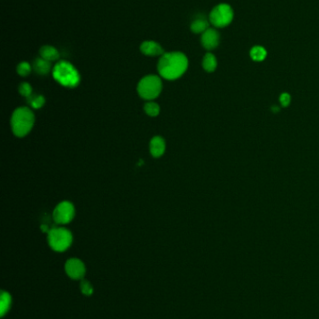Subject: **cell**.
<instances>
[{
	"label": "cell",
	"instance_id": "23",
	"mask_svg": "<svg viewBox=\"0 0 319 319\" xmlns=\"http://www.w3.org/2000/svg\"><path fill=\"white\" fill-rule=\"evenodd\" d=\"M290 100H291V97L288 93H283L280 96V102L283 106H287L290 104Z\"/></svg>",
	"mask_w": 319,
	"mask_h": 319
},
{
	"label": "cell",
	"instance_id": "24",
	"mask_svg": "<svg viewBox=\"0 0 319 319\" xmlns=\"http://www.w3.org/2000/svg\"><path fill=\"white\" fill-rule=\"evenodd\" d=\"M272 111L273 112H277V111H279V107L278 106H272Z\"/></svg>",
	"mask_w": 319,
	"mask_h": 319
},
{
	"label": "cell",
	"instance_id": "9",
	"mask_svg": "<svg viewBox=\"0 0 319 319\" xmlns=\"http://www.w3.org/2000/svg\"><path fill=\"white\" fill-rule=\"evenodd\" d=\"M65 270L67 275L72 279H80L85 273V267L78 258H70L66 262Z\"/></svg>",
	"mask_w": 319,
	"mask_h": 319
},
{
	"label": "cell",
	"instance_id": "10",
	"mask_svg": "<svg viewBox=\"0 0 319 319\" xmlns=\"http://www.w3.org/2000/svg\"><path fill=\"white\" fill-rule=\"evenodd\" d=\"M141 51L147 56H160L164 54L163 48L160 43L153 40L143 42L141 45Z\"/></svg>",
	"mask_w": 319,
	"mask_h": 319
},
{
	"label": "cell",
	"instance_id": "4",
	"mask_svg": "<svg viewBox=\"0 0 319 319\" xmlns=\"http://www.w3.org/2000/svg\"><path fill=\"white\" fill-rule=\"evenodd\" d=\"M162 91V81L159 76L148 75L143 77L138 84V92L145 100L157 98Z\"/></svg>",
	"mask_w": 319,
	"mask_h": 319
},
{
	"label": "cell",
	"instance_id": "19",
	"mask_svg": "<svg viewBox=\"0 0 319 319\" xmlns=\"http://www.w3.org/2000/svg\"><path fill=\"white\" fill-rule=\"evenodd\" d=\"M27 99H28L29 105L33 108H40L45 104V98L42 95H34V94H32Z\"/></svg>",
	"mask_w": 319,
	"mask_h": 319
},
{
	"label": "cell",
	"instance_id": "21",
	"mask_svg": "<svg viewBox=\"0 0 319 319\" xmlns=\"http://www.w3.org/2000/svg\"><path fill=\"white\" fill-rule=\"evenodd\" d=\"M19 92L21 95L25 96V97H30L32 94H33V90H32V87L29 83L27 82H23L20 84L19 86Z\"/></svg>",
	"mask_w": 319,
	"mask_h": 319
},
{
	"label": "cell",
	"instance_id": "8",
	"mask_svg": "<svg viewBox=\"0 0 319 319\" xmlns=\"http://www.w3.org/2000/svg\"><path fill=\"white\" fill-rule=\"evenodd\" d=\"M201 44L202 46L208 50L212 51L218 47L220 42V35L218 31L214 28H208L202 35H201Z\"/></svg>",
	"mask_w": 319,
	"mask_h": 319
},
{
	"label": "cell",
	"instance_id": "12",
	"mask_svg": "<svg viewBox=\"0 0 319 319\" xmlns=\"http://www.w3.org/2000/svg\"><path fill=\"white\" fill-rule=\"evenodd\" d=\"M40 57L49 61V62H53L57 61L60 57L59 51H57L53 46L50 45H44L40 48Z\"/></svg>",
	"mask_w": 319,
	"mask_h": 319
},
{
	"label": "cell",
	"instance_id": "14",
	"mask_svg": "<svg viewBox=\"0 0 319 319\" xmlns=\"http://www.w3.org/2000/svg\"><path fill=\"white\" fill-rule=\"evenodd\" d=\"M191 31L195 34H203L209 27V23L205 18L199 17L195 19L191 24Z\"/></svg>",
	"mask_w": 319,
	"mask_h": 319
},
{
	"label": "cell",
	"instance_id": "22",
	"mask_svg": "<svg viewBox=\"0 0 319 319\" xmlns=\"http://www.w3.org/2000/svg\"><path fill=\"white\" fill-rule=\"evenodd\" d=\"M80 290L82 293L85 294V295H91L93 293V288L90 285V283L87 281H82L80 283Z\"/></svg>",
	"mask_w": 319,
	"mask_h": 319
},
{
	"label": "cell",
	"instance_id": "7",
	"mask_svg": "<svg viewBox=\"0 0 319 319\" xmlns=\"http://www.w3.org/2000/svg\"><path fill=\"white\" fill-rule=\"evenodd\" d=\"M74 216V205L67 201H64L57 204V206L53 210V219L57 224H67L73 219Z\"/></svg>",
	"mask_w": 319,
	"mask_h": 319
},
{
	"label": "cell",
	"instance_id": "11",
	"mask_svg": "<svg viewBox=\"0 0 319 319\" xmlns=\"http://www.w3.org/2000/svg\"><path fill=\"white\" fill-rule=\"evenodd\" d=\"M166 150V142L161 137H155L150 141V152L153 157L160 158Z\"/></svg>",
	"mask_w": 319,
	"mask_h": 319
},
{
	"label": "cell",
	"instance_id": "1",
	"mask_svg": "<svg viewBox=\"0 0 319 319\" xmlns=\"http://www.w3.org/2000/svg\"><path fill=\"white\" fill-rule=\"evenodd\" d=\"M188 67V59L183 52L171 51L161 55L158 70L160 76L168 80L182 77Z\"/></svg>",
	"mask_w": 319,
	"mask_h": 319
},
{
	"label": "cell",
	"instance_id": "18",
	"mask_svg": "<svg viewBox=\"0 0 319 319\" xmlns=\"http://www.w3.org/2000/svg\"><path fill=\"white\" fill-rule=\"evenodd\" d=\"M144 111L147 115L150 116V117H157V116L160 115V105L157 103L149 101L144 105Z\"/></svg>",
	"mask_w": 319,
	"mask_h": 319
},
{
	"label": "cell",
	"instance_id": "6",
	"mask_svg": "<svg viewBox=\"0 0 319 319\" xmlns=\"http://www.w3.org/2000/svg\"><path fill=\"white\" fill-rule=\"evenodd\" d=\"M234 17L232 8L227 4H219L215 6L209 15L210 23L216 28H223L228 26Z\"/></svg>",
	"mask_w": 319,
	"mask_h": 319
},
{
	"label": "cell",
	"instance_id": "15",
	"mask_svg": "<svg viewBox=\"0 0 319 319\" xmlns=\"http://www.w3.org/2000/svg\"><path fill=\"white\" fill-rule=\"evenodd\" d=\"M202 66H203L204 70L207 72H213L216 69L217 60L213 53L208 52L205 54V56L203 57V61H202Z\"/></svg>",
	"mask_w": 319,
	"mask_h": 319
},
{
	"label": "cell",
	"instance_id": "2",
	"mask_svg": "<svg viewBox=\"0 0 319 319\" xmlns=\"http://www.w3.org/2000/svg\"><path fill=\"white\" fill-rule=\"evenodd\" d=\"M35 122L33 111L27 106L18 107L12 116L11 124L14 135L17 137H24L30 133Z\"/></svg>",
	"mask_w": 319,
	"mask_h": 319
},
{
	"label": "cell",
	"instance_id": "16",
	"mask_svg": "<svg viewBox=\"0 0 319 319\" xmlns=\"http://www.w3.org/2000/svg\"><path fill=\"white\" fill-rule=\"evenodd\" d=\"M250 56L254 61L261 62L267 56V51L261 46H255L250 51Z\"/></svg>",
	"mask_w": 319,
	"mask_h": 319
},
{
	"label": "cell",
	"instance_id": "17",
	"mask_svg": "<svg viewBox=\"0 0 319 319\" xmlns=\"http://www.w3.org/2000/svg\"><path fill=\"white\" fill-rule=\"evenodd\" d=\"M11 303H12V298H11L10 294L3 291L2 295H1V303H0V309H1V316L2 317L9 310V308L11 306Z\"/></svg>",
	"mask_w": 319,
	"mask_h": 319
},
{
	"label": "cell",
	"instance_id": "5",
	"mask_svg": "<svg viewBox=\"0 0 319 319\" xmlns=\"http://www.w3.org/2000/svg\"><path fill=\"white\" fill-rule=\"evenodd\" d=\"M48 241L54 251L63 252L72 243V234L65 228H53L48 231Z\"/></svg>",
	"mask_w": 319,
	"mask_h": 319
},
{
	"label": "cell",
	"instance_id": "13",
	"mask_svg": "<svg viewBox=\"0 0 319 319\" xmlns=\"http://www.w3.org/2000/svg\"><path fill=\"white\" fill-rule=\"evenodd\" d=\"M33 68L39 75H47L52 69V64L51 62L40 57L34 61Z\"/></svg>",
	"mask_w": 319,
	"mask_h": 319
},
{
	"label": "cell",
	"instance_id": "3",
	"mask_svg": "<svg viewBox=\"0 0 319 319\" xmlns=\"http://www.w3.org/2000/svg\"><path fill=\"white\" fill-rule=\"evenodd\" d=\"M53 76L58 83L67 88L77 87L80 81L78 70L67 61H59L53 66Z\"/></svg>",
	"mask_w": 319,
	"mask_h": 319
},
{
	"label": "cell",
	"instance_id": "20",
	"mask_svg": "<svg viewBox=\"0 0 319 319\" xmlns=\"http://www.w3.org/2000/svg\"><path fill=\"white\" fill-rule=\"evenodd\" d=\"M31 72V65L27 62H22L17 65V73L21 77H27Z\"/></svg>",
	"mask_w": 319,
	"mask_h": 319
}]
</instances>
